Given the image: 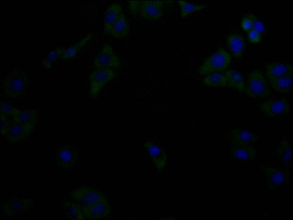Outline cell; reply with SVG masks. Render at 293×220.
Here are the masks:
<instances>
[{
	"mask_svg": "<svg viewBox=\"0 0 293 220\" xmlns=\"http://www.w3.org/2000/svg\"><path fill=\"white\" fill-rule=\"evenodd\" d=\"M31 84L27 72L15 68L8 72L1 84L2 93L7 99H19L25 96Z\"/></svg>",
	"mask_w": 293,
	"mask_h": 220,
	"instance_id": "6da1fadb",
	"label": "cell"
},
{
	"mask_svg": "<svg viewBox=\"0 0 293 220\" xmlns=\"http://www.w3.org/2000/svg\"><path fill=\"white\" fill-rule=\"evenodd\" d=\"M271 89L263 72L256 69L248 74L244 92L250 98L264 99L271 96Z\"/></svg>",
	"mask_w": 293,
	"mask_h": 220,
	"instance_id": "7a4b0ae2",
	"label": "cell"
},
{
	"mask_svg": "<svg viewBox=\"0 0 293 220\" xmlns=\"http://www.w3.org/2000/svg\"><path fill=\"white\" fill-rule=\"evenodd\" d=\"M231 61L229 53L223 48L220 47L206 58L199 68L198 73L200 75H205L222 72L227 68Z\"/></svg>",
	"mask_w": 293,
	"mask_h": 220,
	"instance_id": "3957f363",
	"label": "cell"
},
{
	"mask_svg": "<svg viewBox=\"0 0 293 220\" xmlns=\"http://www.w3.org/2000/svg\"><path fill=\"white\" fill-rule=\"evenodd\" d=\"M260 168L265 177L266 189L268 192L287 185L290 183L291 176L289 170L262 165H260Z\"/></svg>",
	"mask_w": 293,
	"mask_h": 220,
	"instance_id": "277c9868",
	"label": "cell"
},
{
	"mask_svg": "<svg viewBox=\"0 0 293 220\" xmlns=\"http://www.w3.org/2000/svg\"><path fill=\"white\" fill-rule=\"evenodd\" d=\"M69 196L71 199L81 208L86 207L96 203L104 197L102 192L94 188L81 186L71 191Z\"/></svg>",
	"mask_w": 293,
	"mask_h": 220,
	"instance_id": "5b68a950",
	"label": "cell"
},
{
	"mask_svg": "<svg viewBox=\"0 0 293 220\" xmlns=\"http://www.w3.org/2000/svg\"><path fill=\"white\" fill-rule=\"evenodd\" d=\"M258 106L263 115L268 117H282L291 111L289 103L284 97L267 100L259 103Z\"/></svg>",
	"mask_w": 293,
	"mask_h": 220,
	"instance_id": "8992f818",
	"label": "cell"
},
{
	"mask_svg": "<svg viewBox=\"0 0 293 220\" xmlns=\"http://www.w3.org/2000/svg\"><path fill=\"white\" fill-rule=\"evenodd\" d=\"M117 75L112 69H96L89 77L90 93L92 97L96 98L102 88Z\"/></svg>",
	"mask_w": 293,
	"mask_h": 220,
	"instance_id": "52a82bcc",
	"label": "cell"
},
{
	"mask_svg": "<svg viewBox=\"0 0 293 220\" xmlns=\"http://www.w3.org/2000/svg\"><path fill=\"white\" fill-rule=\"evenodd\" d=\"M120 61L109 44H106L95 57L93 63L95 69L117 68L121 66Z\"/></svg>",
	"mask_w": 293,
	"mask_h": 220,
	"instance_id": "ba28073f",
	"label": "cell"
},
{
	"mask_svg": "<svg viewBox=\"0 0 293 220\" xmlns=\"http://www.w3.org/2000/svg\"><path fill=\"white\" fill-rule=\"evenodd\" d=\"M78 151L70 145L64 144L57 150L56 157V165L65 170L70 169L76 164L78 158Z\"/></svg>",
	"mask_w": 293,
	"mask_h": 220,
	"instance_id": "9c48e42d",
	"label": "cell"
},
{
	"mask_svg": "<svg viewBox=\"0 0 293 220\" xmlns=\"http://www.w3.org/2000/svg\"><path fill=\"white\" fill-rule=\"evenodd\" d=\"M81 209L85 219L106 218L109 216L111 213L110 204L104 196L94 205Z\"/></svg>",
	"mask_w": 293,
	"mask_h": 220,
	"instance_id": "30bf717a",
	"label": "cell"
},
{
	"mask_svg": "<svg viewBox=\"0 0 293 220\" xmlns=\"http://www.w3.org/2000/svg\"><path fill=\"white\" fill-rule=\"evenodd\" d=\"M228 136L231 146L253 145L259 139L255 133L240 128L230 131Z\"/></svg>",
	"mask_w": 293,
	"mask_h": 220,
	"instance_id": "8fae6325",
	"label": "cell"
},
{
	"mask_svg": "<svg viewBox=\"0 0 293 220\" xmlns=\"http://www.w3.org/2000/svg\"><path fill=\"white\" fill-rule=\"evenodd\" d=\"M163 1H141L138 13L144 19L157 20L163 15Z\"/></svg>",
	"mask_w": 293,
	"mask_h": 220,
	"instance_id": "7c38bea8",
	"label": "cell"
},
{
	"mask_svg": "<svg viewBox=\"0 0 293 220\" xmlns=\"http://www.w3.org/2000/svg\"><path fill=\"white\" fill-rule=\"evenodd\" d=\"M36 127L13 121L5 137L11 143H19L25 140L34 131Z\"/></svg>",
	"mask_w": 293,
	"mask_h": 220,
	"instance_id": "4fadbf2b",
	"label": "cell"
},
{
	"mask_svg": "<svg viewBox=\"0 0 293 220\" xmlns=\"http://www.w3.org/2000/svg\"><path fill=\"white\" fill-rule=\"evenodd\" d=\"M230 154L234 160L241 163H248L256 159L258 150L253 145L231 146Z\"/></svg>",
	"mask_w": 293,
	"mask_h": 220,
	"instance_id": "5bb4252c",
	"label": "cell"
},
{
	"mask_svg": "<svg viewBox=\"0 0 293 220\" xmlns=\"http://www.w3.org/2000/svg\"><path fill=\"white\" fill-rule=\"evenodd\" d=\"M275 155L283 163V168L289 170L293 166L292 151L287 135H284L280 141Z\"/></svg>",
	"mask_w": 293,
	"mask_h": 220,
	"instance_id": "9a60e30c",
	"label": "cell"
},
{
	"mask_svg": "<svg viewBox=\"0 0 293 220\" xmlns=\"http://www.w3.org/2000/svg\"><path fill=\"white\" fill-rule=\"evenodd\" d=\"M265 74L268 81H272L286 75L293 74L290 64L274 62L268 63L264 67Z\"/></svg>",
	"mask_w": 293,
	"mask_h": 220,
	"instance_id": "2e32d148",
	"label": "cell"
},
{
	"mask_svg": "<svg viewBox=\"0 0 293 220\" xmlns=\"http://www.w3.org/2000/svg\"><path fill=\"white\" fill-rule=\"evenodd\" d=\"M157 169L161 170L166 165V157L164 151L153 142L148 141L143 144Z\"/></svg>",
	"mask_w": 293,
	"mask_h": 220,
	"instance_id": "e0dca14e",
	"label": "cell"
},
{
	"mask_svg": "<svg viewBox=\"0 0 293 220\" xmlns=\"http://www.w3.org/2000/svg\"><path fill=\"white\" fill-rule=\"evenodd\" d=\"M31 203L29 199H13L5 202L3 205V211L5 215L11 216L29 208Z\"/></svg>",
	"mask_w": 293,
	"mask_h": 220,
	"instance_id": "ac0fdd59",
	"label": "cell"
},
{
	"mask_svg": "<svg viewBox=\"0 0 293 220\" xmlns=\"http://www.w3.org/2000/svg\"><path fill=\"white\" fill-rule=\"evenodd\" d=\"M227 44L233 55L239 57L244 52L245 43L243 37L238 33H232L227 37Z\"/></svg>",
	"mask_w": 293,
	"mask_h": 220,
	"instance_id": "d6986e66",
	"label": "cell"
},
{
	"mask_svg": "<svg viewBox=\"0 0 293 220\" xmlns=\"http://www.w3.org/2000/svg\"><path fill=\"white\" fill-rule=\"evenodd\" d=\"M129 32L128 23L122 12L112 26L109 34L115 38L122 39L127 36Z\"/></svg>",
	"mask_w": 293,
	"mask_h": 220,
	"instance_id": "ffe728a7",
	"label": "cell"
},
{
	"mask_svg": "<svg viewBox=\"0 0 293 220\" xmlns=\"http://www.w3.org/2000/svg\"><path fill=\"white\" fill-rule=\"evenodd\" d=\"M122 12V6L119 3H114L108 6L106 11L104 24L105 33L109 34L112 26Z\"/></svg>",
	"mask_w": 293,
	"mask_h": 220,
	"instance_id": "44dd1931",
	"label": "cell"
},
{
	"mask_svg": "<svg viewBox=\"0 0 293 220\" xmlns=\"http://www.w3.org/2000/svg\"><path fill=\"white\" fill-rule=\"evenodd\" d=\"M268 82L270 88L277 93H290L292 89L293 74L269 81Z\"/></svg>",
	"mask_w": 293,
	"mask_h": 220,
	"instance_id": "7402d4cb",
	"label": "cell"
},
{
	"mask_svg": "<svg viewBox=\"0 0 293 220\" xmlns=\"http://www.w3.org/2000/svg\"><path fill=\"white\" fill-rule=\"evenodd\" d=\"M227 86L235 89L240 92H243L245 88V82L242 75L233 69L226 71L224 73Z\"/></svg>",
	"mask_w": 293,
	"mask_h": 220,
	"instance_id": "603a6c76",
	"label": "cell"
},
{
	"mask_svg": "<svg viewBox=\"0 0 293 220\" xmlns=\"http://www.w3.org/2000/svg\"><path fill=\"white\" fill-rule=\"evenodd\" d=\"M37 115V111L34 109L22 110L18 109L12 117L13 121L17 122L36 126Z\"/></svg>",
	"mask_w": 293,
	"mask_h": 220,
	"instance_id": "cb8c5ba5",
	"label": "cell"
},
{
	"mask_svg": "<svg viewBox=\"0 0 293 220\" xmlns=\"http://www.w3.org/2000/svg\"><path fill=\"white\" fill-rule=\"evenodd\" d=\"M63 210L66 217L70 219H85L81 207L72 201L65 200L63 203Z\"/></svg>",
	"mask_w": 293,
	"mask_h": 220,
	"instance_id": "d4e9b609",
	"label": "cell"
},
{
	"mask_svg": "<svg viewBox=\"0 0 293 220\" xmlns=\"http://www.w3.org/2000/svg\"><path fill=\"white\" fill-rule=\"evenodd\" d=\"M93 36L92 33L87 34L78 42L71 46L67 49H64L60 57L62 59L67 60L74 57L91 39Z\"/></svg>",
	"mask_w": 293,
	"mask_h": 220,
	"instance_id": "484cf974",
	"label": "cell"
},
{
	"mask_svg": "<svg viewBox=\"0 0 293 220\" xmlns=\"http://www.w3.org/2000/svg\"><path fill=\"white\" fill-rule=\"evenodd\" d=\"M202 81L203 84L208 86L225 87L227 86L225 75L220 73L207 75L203 79Z\"/></svg>",
	"mask_w": 293,
	"mask_h": 220,
	"instance_id": "4316f807",
	"label": "cell"
},
{
	"mask_svg": "<svg viewBox=\"0 0 293 220\" xmlns=\"http://www.w3.org/2000/svg\"><path fill=\"white\" fill-rule=\"evenodd\" d=\"M177 3L180 7L182 18H185L193 12L201 10L206 7L205 5H194L183 0L178 1Z\"/></svg>",
	"mask_w": 293,
	"mask_h": 220,
	"instance_id": "83f0119b",
	"label": "cell"
},
{
	"mask_svg": "<svg viewBox=\"0 0 293 220\" xmlns=\"http://www.w3.org/2000/svg\"><path fill=\"white\" fill-rule=\"evenodd\" d=\"M0 117L1 134L2 136H6L9 130L12 121L9 120L7 116L6 115L1 114Z\"/></svg>",
	"mask_w": 293,
	"mask_h": 220,
	"instance_id": "f1b7e54d",
	"label": "cell"
},
{
	"mask_svg": "<svg viewBox=\"0 0 293 220\" xmlns=\"http://www.w3.org/2000/svg\"><path fill=\"white\" fill-rule=\"evenodd\" d=\"M252 21V29L258 32L260 35L264 32L265 27L263 23L254 15L249 14Z\"/></svg>",
	"mask_w": 293,
	"mask_h": 220,
	"instance_id": "f546056e",
	"label": "cell"
},
{
	"mask_svg": "<svg viewBox=\"0 0 293 220\" xmlns=\"http://www.w3.org/2000/svg\"><path fill=\"white\" fill-rule=\"evenodd\" d=\"M64 49L61 48H59L57 50L54 52L49 55L47 59L43 62V66L46 68L50 67L52 63L61 55Z\"/></svg>",
	"mask_w": 293,
	"mask_h": 220,
	"instance_id": "4dcf8cb0",
	"label": "cell"
},
{
	"mask_svg": "<svg viewBox=\"0 0 293 220\" xmlns=\"http://www.w3.org/2000/svg\"><path fill=\"white\" fill-rule=\"evenodd\" d=\"M18 109L6 103L1 101V114L13 117L16 112Z\"/></svg>",
	"mask_w": 293,
	"mask_h": 220,
	"instance_id": "1f68e13d",
	"label": "cell"
},
{
	"mask_svg": "<svg viewBox=\"0 0 293 220\" xmlns=\"http://www.w3.org/2000/svg\"><path fill=\"white\" fill-rule=\"evenodd\" d=\"M248 37L249 40L251 43H257L260 41L261 35L253 29H251L248 31Z\"/></svg>",
	"mask_w": 293,
	"mask_h": 220,
	"instance_id": "d6a6232c",
	"label": "cell"
},
{
	"mask_svg": "<svg viewBox=\"0 0 293 220\" xmlns=\"http://www.w3.org/2000/svg\"><path fill=\"white\" fill-rule=\"evenodd\" d=\"M141 1H128V5L131 13L136 15L138 13Z\"/></svg>",
	"mask_w": 293,
	"mask_h": 220,
	"instance_id": "836d02e7",
	"label": "cell"
},
{
	"mask_svg": "<svg viewBox=\"0 0 293 220\" xmlns=\"http://www.w3.org/2000/svg\"><path fill=\"white\" fill-rule=\"evenodd\" d=\"M241 26L244 30L247 31L252 29V21L249 14L242 19L241 22Z\"/></svg>",
	"mask_w": 293,
	"mask_h": 220,
	"instance_id": "e575fe53",
	"label": "cell"
},
{
	"mask_svg": "<svg viewBox=\"0 0 293 220\" xmlns=\"http://www.w3.org/2000/svg\"><path fill=\"white\" fill-rule=\"evenodd\" d=\"M164 3H165L166 4L170 5L173 3L174 1H163Z\"/></svg>",
	"mask_w": 293,
	"mask_h": 220,
	"instance_id": "d590c367",
	"label": "cell"
}]
</instances>
